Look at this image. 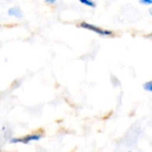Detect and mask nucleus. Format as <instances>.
Listing matches in <instances>:
<instances>
[{
    "label": "nucleus",
    "instance_id": "7",
    "mask_svg": "<svg viewBox=\"0 0 152 152\" xmlns=\"http://www.w3.org/2000/svg\"><path fill=\"white\" fill-rule=\"evenodd\" d=\"M46 3H48V4H54L55 0H46Z\"/></svg>",
    "mask_w": 152,
    "mask_h": 152
},
{
    "label": "nucleus",
    "instance_id": "4",
    "mask_svg": "<svg viewBox=\"0 0 152 152\" xmlns=\"http://www.w3.org/2000/svg\"><path fill=\"white\" fill-rule=\"evenodd\" d=\"M80 3L83 4H86L87 6H90V7H95L96 6V4L91 0H80Z\"/></svg>",
    "mask_w": 152,
    "mask_h": 152
},
{
    "label": "nucleus",
    "instance_id": "8",
    "mask_svg": "<svg viewBox=\"0 0 152 152\" xmlns=\"http://www.w3.org/2000/svg\"><path fill=\"white\" fill-rule=\"evenodd\" d=\"M149 12H150V13L152 15V8H151V9L149 10Z\"/></svg>",
    "mask_w": 152,
    "mask_h": 152
},
{
    "label": "nucleus",
    "instance_id": "5",
    "mask_svg": "<svg viewBox=\"0 0 152 152\" xmlns=\"http://www.w3.org/2000/svg\"><path fill=\"white\" fill-rule=\"evenodd\" d=\"M144 89L148 92H151L152 93V81H150V82H147L144 84L143 86Z\"/></svg>",
    "mask_w": 152,
    "mask_h": 152
},
{
    "label": "nucleus",
    "instance_id": "3",
    "mask_svg": "<svg viewBox=\"0 0 152 152\" xmlns=\"http://www.w3.org/2000/svg\"><path fill=\"white\" fill-rule=\"evenodd\" d=\"M8 14L11 16H14L16 18H21L22 17V12L19 6H13L11 7L8 10Z\"/></svg>",
    "mask_w": 152,
    "mask_h": 152
},
{
    "label": "nucleus",
    "instance_id": "9",
    "mask_svg": "<svg viewBox=\"0 0 152 152\" xmlns=\"http://www.w3.org/2000/svg\"><path fill=\"white\" fill-rule=\"evenodd\" d=\"M128 152H132V151H128Z\"/></svg>",
    "mask_w": 152,
    "mask_h": 152
},
{
    "label": "nucleus",
    "instance_id": "1",
    "mask_svg": "<svg viewBox=\"0 0 152 152\" xmlns=\"http://www.w3.org/2000/svg\"><path fill=\"white\" fill-rule=\"evenodd\" d=\"M80 26L84 28H86V29H89V30H92V31H94L95 33L101 35V36H110L112 35V31L110 30H107V29H103L102 28H99V27H96L94 25H92L90 23H87L86 21H83L81 22Z\"/></svg>",
    "mask_w": 152,
    "mask_h": 152
},
{
    "label": "nucleus",
    "instance_id": "6",
    "mask_svg": "<svg viewBox=\"0 0 152 152\" xmlns=\"http://www.w3.org/2000/svg\"><path fill=\"white\" fill-rule=\"evenodd\" d=\"M140 3L142 4H152V0H141Z\"/></svg>",
    "mask_w": 152,
    "mask_h": 152
},
{
    "label": "nucleus",
    "instance_id": "2",
    "mask_svg": "<svg viewBox=\"0 0 152 152\" xmlns=\"http://www.w3.org/2000/svg\"><path fill=\"white\" fill-rule=\"evenodd\" d=\"M42 138V135L41 134H29V135H26L25 137L23 138H13L12 139L10 142L12 143H18V142H20V143H28L32 141H38Z\"/></svg>",
    "mask_w": 152,
    "mask_h": 152
}]
</instances>
